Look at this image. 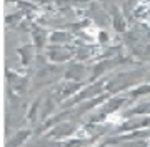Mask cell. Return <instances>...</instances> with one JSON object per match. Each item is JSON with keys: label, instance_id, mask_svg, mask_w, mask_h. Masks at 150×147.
<instances>
[{"label": "cell", "instance_id": "cell-3", "mask_svg": "<svg viewBox=\"0 0 150 147\" xmlns=\"http://www.w3.org/2000/svg\"><path fill=\"white\" fill-rule=\"evenodd\" d=\"M28 137H30V131H28V129H25V131H18L15 136L8 141V146L7 147H20Z\"/></svg>", "mask_w": 150, "mask_h": 147}, {"label": "cell", "instance_id": "cell-4", "mask_svg": "<svg viewBox=\"0 0 150 147\" xmlns=\"http://www.w3.org/2000/svg\"><path fill=\"white\" fill-rule=\"evenodd\" d=\"M72 35L69 32H64V30H59V32H52L48 35V40L52 42V44H65V42H69Z\"/></svg>", "mask_w": 150, "mask_h": 147}, {"label": "cell", "instance_id": "cell-6", "mask_svg": "<svg viewBox=\"0 0 150 147\" xmlns=\"http://www.w3.org/2000/svg\"><path fill=\"white\" fill-rule=\"evenodd\" d=\"M129 114H150V104H142L139 107L129 110Z\"/></svg>", "mask_w": 150, "mask_h": 147}, {"label": "cell", "instance_id": "cell-1", "mask_svg": "<svg viewBox=\"0 0 150 147\" xmlns=\"http://www.w3.org/2000/svg\"><path fill=\"white\" fill-rule=\"evenodd\" d=\"M33 50H35V47L30 45V44L23 45V47H20V49L17 50V52H18V57H20V62H22V65H23V67L30 65V62H32V59H33Z\"/></svg>", "mask_w": 150, "mask_h": 147}, {"label": "cell", "instance_id": "cell-2", "mask_svg": "<svg viewBox=\"0 0 150 147\" xmlns=\"http://www.w3.org/2000/svg\"><path fill=\"white\" fill-rule=\"evenodd\" d=\"M32 35H33V47L40 52L43 49V45L47 42V33L43 28H38V27H33L32 28Z\"/></svg>", "mask_w": 150, "mask_h": 147}, {"label": "cell", "instance_id": "cell-5", "mask_svg": "<svg viewBox=\"0 0 150 147\" xmlns=\"http://www.w3.org/2000/svg\"><path fill=\"white\" fill-rule=\"evenodd\" d=\"M113 17V27H115V30L117 32H123L125 30V20H123V15L120 13V12L115 9L113 12H110Z\"/></svg>", "mask_w": 150, "mask_h": 147}]
</instances>
